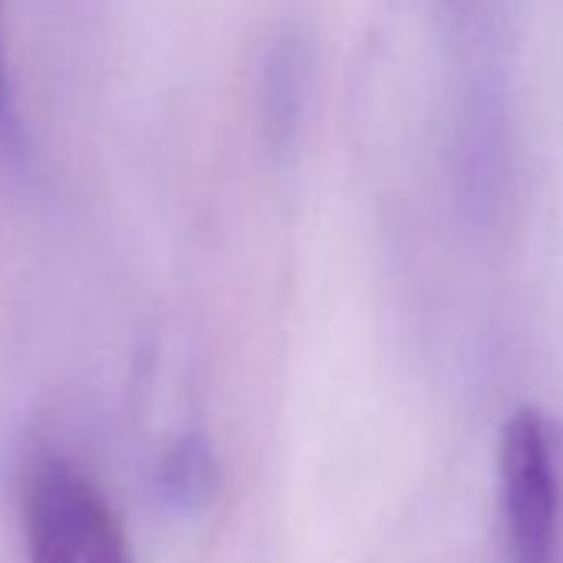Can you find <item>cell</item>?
Listing matches in <instances>:
<instances>
[{"label":"cell","instance_id":"cell-2","mask_svg":"<svg viewBox=\"0 0 563 563\" xmlns=\"http://www.w3.org/2000/svg\"><path fill=\"white\" fill-rule=\"evenodd\" d=\"M500 514L507 563H556L560 461L550 424L533 408H517L500 431Z\"/></svg>","mask_w":563,"mask_h":563},{"label":"cell","instance_id":"cell-4","mask_svg":"<svg viewBox=\"0 0 563 563\" xmlns=\"http://www.w3.org/2000/svg\"><path fill=\"white\" fill-rule=\"evenodd\" d=\"M0 14H4V0H0ZM27 156V133L18 107V90L14 77L8 67V47H4V31H0V163L21 166Z\"/></svg>","mask_w":563,"mask_h":563},{"label":"cell","instance_id":"cell-1","mask_svg":"<svg viewBox=\"0 0 563 563\" xmlns=\"http://www.w3.org/2000/svg\"><path fill=\"white\" fill-rule=\"evenodd\" d=\"M27 563H133L100 487L67 457H37L21 481Z\"/></svg>","mask_w":563,"mask_h":563},{"label":"cell","instance_id":"cell-3","mask_svg":"<svg viewBox=\"0 0 563 563\" xmlns=\"http://www.w3.org/2000/svg\"><path fill=\"white\" fill-rule=\"evenodd\" d=\"M216 481H219V467H216L212 448L202 438H183L166 454L163 471H159L163 497L179 510L206 507L209 497L216 494Z\"/></svg>","mask_w":563,"mask_h":563}]
</instances>
